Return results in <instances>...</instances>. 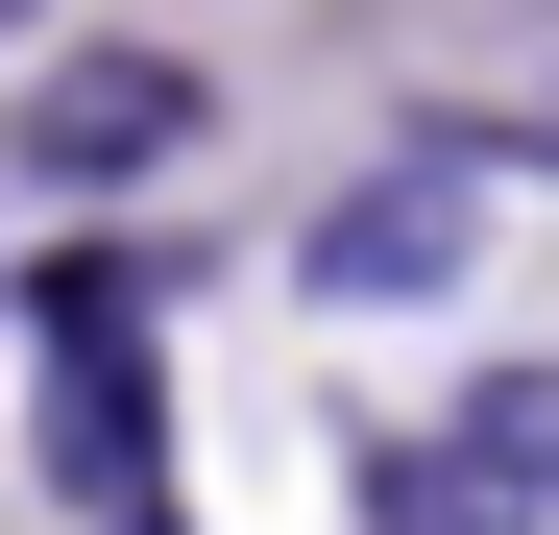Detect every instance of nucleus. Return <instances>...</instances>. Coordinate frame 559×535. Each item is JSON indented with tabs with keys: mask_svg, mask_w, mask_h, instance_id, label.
<instances>
[{
	"mask_svg": "<svg viewBox=\"0 0 559 535\" xmlns=\"http://www.w3.org/2000/svg\"><path fill=\"white\" fill-rule=\"evenodd\" d=\"M195 122H219V73H195V49H49L0 146H25L49 195H146V170L195 146Z\"/></svg>",
	"mask_w": 559,
	"mask_h": 535,
	"instance_id": "f257e3e1",
	"label": "nucleus"
},
{
	"mask_svg": "<svg viewBox=\"0 0 559 535\" xmlns=\"http://www.w3.org/2000/svg\"><path fill=\"white\" fill-rule=\"evenodd\" d=\"M462 243H487V146H462V122H414L390 170H365V195L317 219V293L341 317H390V293H462Z\"/></svg>",
	"mask_w": 559,
	"mask_h": 535,
	"instance_id": "f03ea898",
	"label": "nucleus"
},
{
	"mask_svg": "<svg viewBox=\"0 0 559 535\" xmlns=\"http://www.w3.org/2000/svg\"><path fill=\"white\" fill-rule=\"evenodd\" d=\"M49 438H73V487L146 511V366H122V293H49Z\"/></svg>",
	"mask_w": 559,
	"mask_h": 535,
	"instance_id": "7ed1b4c3",
	"label": "nucleus"
},
{
	"mask_svg": "<svg viewBox=\"0 0 559 535\" xmlns=\"http://www.w3.org/2000/svg\"><path fill=\"white\" fill-rule=\"evenodd\" d=\"M390 535H535V463H487V438L462 463H390Z\"/></svg>",
	"mask_w": 559,
	"mask_h": 535,
	"instance_id": "20e7f679",
	"label": "nucleus"
},
{
	"mask_svg": "<svg viewBox=\"0 0 559 535\" xmlns=\"http://www.w3.org/2000/svg\"><path fill=\"white\" fill-rule=\"evenodd\" d=\"M0 25H49V0H0Z\"/></svg>",
	"mask_w": 559,
	"mask_h": 535,
	"instance_id": "39448f33",
	"label": "nucleus"
}]
</instances>
